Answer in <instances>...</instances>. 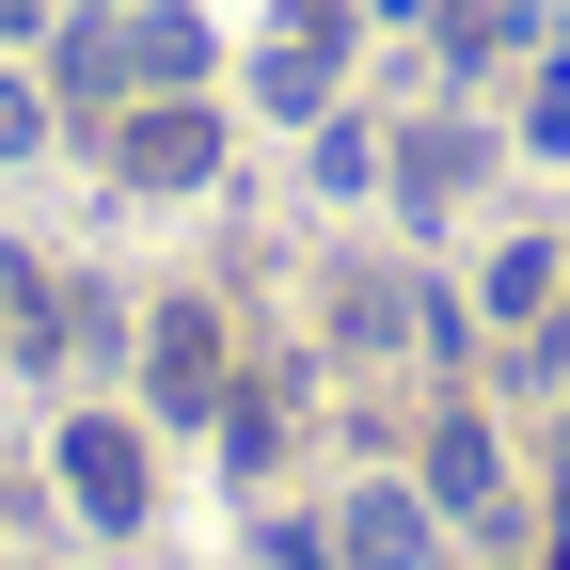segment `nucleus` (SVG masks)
<instances>
[{
    "label": "nucleus",
    "instance_id": "nucleus-1",
    "mask_svg": "<svg viewBox=\"0 0 570 570\" xmlns=\"http://www.w3.org/2000/svg\"><path fill=\"white\" fill-rule=\"evenodd\" d=\"M206 159H223V127H206L190 96H159V111H127V127H111V175H127V190H190Z\"/></svg>",
    "mask_w": 570,
    "mask_h": 570
},
{
    "label": "nucleus",
    "instance_id": "nucleus-9",
    "mask_svg": "<svg viewBox=\"0 0 570 570\" xmlns=\"http://www.w3.org/2000/svg\"><path fill=\"white\" fill-rule=\"evenodd\" d=\"M32 17H48V0H0V48H17V32H32Z\"/></svg>",
    "mask_w": 570,
    "mask_h": 570
},
{
    "label": "nucleus",
    "instance_id": "nucleus-3",
    "mask_svg": "<svg viewBox=\"0 0 570 570\" xmlns=\"http://www.w3.org/2000/svg\"><path fill=\"white\" fill-rule=\"evenodd\" d=\"M206 396H223V317L175 302V317H159V412H206Z\"/></svg>",
    "mask_w": 570,
    "mask_h": 570
},
{
    "label": "nucleus",
    "instance_id": "nucleus-6",
    "mask_svg": "<svg viewBox=\"0 0 570 570\" xmlns=\"http://www.w3.org/2000/svg\"><path fill=\"white\" fill-rule=\"evenodd\" d=\"M127 63L175 96V80H206V32H190V17H142V32H127Z\"/></svg>",
    "mask_w": 570,
    "mask_h": 570
},
{
    "label": "nucleus",
    "instance_id": "nucleus-2",
    "mask_svg": "<svg viewBox=\"0 0 570 570\" xmlns=\"http://www.w3.org/2000/svg\"><path fill=\"white\" fill-rule=\"evenodd\" d=\"M63 491H80V523H142V444H127L111 412L63 428Z\"/></svg>",
    "mask_w": 570,
    "mask_h": 570
},
{
    "label": "nucleus",
    "instance_id": "nucleus-8",
    "mask_svg": "<svg viewBox=\"0 0 570 570\" xmlns=\"http://www.w3.org/2000/svg\"><path fill=\"white\" fill-rule=\"evenodd\" d=\"M32 142H48V96H32V80H0V159H32Z\"/></svg>",
    "mask_w": 570,
    "mask_h": 570
},
{
    "label": "nucleus",
    "instance_id": "nucleus-4",
    "mask_svg": "<svg viewBox=\"0 0 570 570\" xmlns=\"http://www.w3.org/2000/svg\"><path fill=\"white\" fill-rule=\"evenodd\" d=\"M348 554H365V570H412L428 554V508H412V491H365V508H348Z\"/></svg>",
    "mask_w": 570,
    "mask_h": 570
},
{
    "label": "nucleus",
    "instance_id": "nucleus-5",
    "mask_svg": "<svg viewBox=\"0 0 570 570\" xmlns=\"http://www.w3.org/2000/svg\"><path fill=\"white\" fill-rule=\"evenodd\" d=\"M428 491H444V508H491V428H475V412H444V444H428Z\"/></svg>",
    "mask_w": 570,
    "mask_h": 570
},
{
    "label": "nucleus",
    "instance_id": "nucleus-7",
    "mask_svg": "<svg viewBox=\"0 0 570 570\" xmlns=\"http://www.w3.org/2000/svg\"><path fill=\"white\" fill-rule=\"evenodd\" d=\"M554 302V238H508V254H491V317H539Z\"/></svg>",
    "mask_w": 570,
    "mask_h": 570
}]
</instances>
